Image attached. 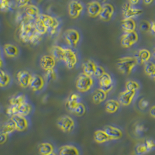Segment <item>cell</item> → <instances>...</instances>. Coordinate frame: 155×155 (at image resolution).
Instances as JSON below:
<instances>
[{
  "label": "cell",
  "mask_w": 155,
  "mask_h": 155,
  "mask_svg": "<svg viewBox=\"0 0 155 155\" xmlns=\"http://www.w3.org/2000/svg\"><path fill=\"white\" fill-rule=\"evenodd\" d=\"M36 33L33 21H29L26 18L19 24V37L22 42L30 43Z\"/></svg>",
  "instance_id": "1"
},
{
  "label": "cell",
  "mask_w": 155,
  "mask_h": 155,
  "mask_svg": "<svg viewBox=\"0 0 155 155\" xmlns=\"http://www.w3.org/2000/svg\"><path fill=\"white\" fill-rule=\"evenodd\" d=\"M137 64L138 60L136 57H125L119 59L116 64L118 70L121 73L128 75Z\"/></svg>",
  "instance_id": "2"
},
{
  "label": "cell",
  "mask_w": 155,
  "mask_h": 155,
  "mask_svg": "<svg viewBox=\"0 0 155 155\" xmlns=\"http://www.w3.org/2000/svg\"><path fill=\"white\" fill-rule=\"evenodd\" d=\"M32 111V106L27 101L18 106H9L6 110V113L10 117L13 116L27 117L31 113Z\"/></svg>",
  "instance_id": "3"
},
{
  "label": "cell",
  "mask_w": 155,
  "mask_h": 155,
  "mask_svg": "<svg viewBox=\"0 0 155 155\" xmlns=\"http://www.w3.org/2000/svg\"><path fill=\"white\" fill-rule=\"evenodd\" d=\"M39 18L42 21L44 24L48 28L50 35H54L58 32V28L60 26V21L53 16L49 15L41 14Z\"/></svg>",
  "instance_id": "4"
},
{
  "label": "cell",
  "mask_w": 155,
  "mask_h": 155,
  "mask_svg": "<svg viewBox=\"0 0 155 155\" xmlns=\"http://www.w3.org/2000/svg\"><path fill=\"white\" fill-rule=\"evenodd\" d=\"M93 85V79L84 73H81L77 79L76 87L81 92H85L90 90Z\"/></svg>",
  "instance_id": "5"
},
{
  "label": "cell",
  "mask_w": 155,
  "mask_h": 155,
  "mask_svg": "<svg viewBox=\"0 0 155 155\" xmlns=\"http://www.w3.org/2000/svg\"><path fill=\"white\" fill-rule=\"evenodd\" d=\"M57 126L64 133H70L75 128V123L70 116L64 115L58 119Z\"/></svg>",
  "instance_id": "6"
},
{
  "label": "cell",
  "mask_w": 155,
  "mask_h": 155,
  "mask_svg": "<svg viewBox=\"0 0 155 155\" xmlns=\"http://www.w3.org/2000/svg\"><path fill=\"white\" fill-rule=\"evenodd\" d=\"M65 41L71 47H76L80 40V34L75 28L67 29L64 34Z\"/></svg>",
  "instance_id": "7"
},
{
  "label": "cell",
  "mask_w": 155,
  "mask_h": 155,
  "mask_svg": "<svg viewBox=\"0 0 155 155\" xmlns=\"http://www.w3.org/2000/svg\"><path fill=\"white\" fill-rule=\"evenodd\" d=\"M63 61L68 69H72L74 68L77 64V55L70 48H65Z\"/></svg>",
  "instance_id": "8"
},
{
  "label": "cell",
  "mask_w": 155,
  "mask_h": 155,
  "mask_svg": "<svg viewBox=\"0 0 155 155\" xmlns=\"http://www.w3.org/2000/svg\"><path fill=\"white\" fill-rule=\"evenodd\" d=\"M122 15L124 19H133L141 15L143 11L138 8L133 7L129 1H127L122 7Z\"/></svg>",
  "instance_id": "9"
},
{
  "label": "cell",
  "mask_w": 155,
  "mask_h": 155,
  "mask_svg": "<svg viewBox=\"0 0 155 155\" xmlns=\"http://www.w3.org/2000/svg\"><path fill=\"white\" fill-rule=\"evenodd\" d=\"M84 6L82 4L78 1H71L68 5V14L72 19H77L82 12Z\"/></svg>",
  "instance_id": "10"
},
{
  "label": "cell",
  "mask_w": 155,
  "mask_h": 155,
  "mask_svg": "<svg viewBox=\"0 0 155 155\" xmlns=\"http://www.w3.org/2000/svg\"><path fill=\"white\" fill-rule=\"evenodd\" d=\"M33 75L28 71H19L16 74V80L19 85L24 88H28L30 84Z\"/></svg>",
  "instance_id": "11"
},
{
  "label": "cell",
  "mask_w": 155,
  "mask_h": 155,
  "mask_svg": "<svg viewBox=\"0 0 155 155\" xmlns=\"http://www.w3.org/2000/svg\"><path fill=\"white\" fill-rule=\"evenodd\" d=\"M138 35L136 31L126 33L121 36V45L124 48H129L138 41Z\"/></svg>",
  "instance_id": "12"
},
{
  "label": "cell",
  "mask_w": 155,
  "mask_h": 155,
  "mask_svg": "<svg viewBox=\"0 0 155 155\" xmlns=\"http://www.w3.org/2000/svg\"><path fill=\"white\" fill-rule=\"evenodd\" d=\"M10 119L14 123L16 131L23 132L28 128L29 121L26 117L21 116H13L10 117Z\"/></svg>",
  "instance_id": "13"
},
{
  "label": "cell",
  "mask_w": 155,
  "mask_h": 155,
  "mask_svg": "<svg viewBox=\"0 0 155 155\" xmlns=\"http://www.w3.org/2000/svg\"><path fill=\"white\" fill-rule=\"evenodd\" d=\"M56 64V60L51 55H44L41 57L40 65L44 71H47L54 69Z\"/></svg>",
  "instance_id": "14"
},
{
  "label": "cell",
  "mask_w": 155,
  "mask_h": 155,
  "mask_svg": "<svg viewBox=\"0 0 155 155\" xmlns=\"http://www.w3.org/2000/svg\"><path fill=\"white\" fill-rule=\"evenodd\" d=\"M46 84L44 78L39 74H33L29 87L34 92H38L43 90Z\"/></svg>",
  "instance_id": "15"
},
{
  "label": "cell",
  "mask_w": 155,
  "mask_h": 155,
  "mask_svg": "<svg viewBox=\"0 0 155 155\" xmlns=\"http://www.w3.org/2000/svg\"><path fill=\"white\" fill-rule=\"evenodd\" d=\"M41 15L39 8L37 5L30 4L25 8V15L30 21H34L38 19Z\"/></svg>",
  "instance_id": "16"
},
{
  "label": "cell",
  "mask_w": 155,
  "mask_h": 155,
  "mask_svg": "<svg viewBox=\"0 0 155 155\" xmlns=\"http://www.w3.org/2000/svg\"><path fill=\"white\" fill-rule=\"evenodd\" d=\"M99 83L101 89L106 92H108L113 87V80L112 76L107 73H105L99 78Z\"/></svg>",
  "instance_id": "17"
},
{
  "label": "cell",
  "mask_w": 155,
  "mask_h": 155,
  "mask_svg": "<svg viewBox=\"0 0 155 155\" xmlns=\"http://www.w3.org/2000/svg\"><path fill=\"white\" fill-rule=\"evenodd\" d=\"M114 8L111 4L106 3L102 5V9L99 16L100 19L104 21H108L113 16Z\"/></svg>",
  "instance_id": "18"
},
{
  "label": "cell",
  "mask_w": 155,
  "mask_h": 155,
  "mask_svg": "<svg viewBox=\"0 0 155 155\" xmlns=\"http://www.w3.org/2000/svg\"><path fill=\"white\" fill-rule=\"evenodd\" d=\"M110 140H118L122 137V132L118 127L113 126H106L103 130Z\"/></svg>",
  "instance_id": "19"
},
{
  "label": "cell",
  "mask_w": 155,
  "mask_h": 155,
  "mask_svg": "<svg viewBox=\"0 0 155 155\" xmlns=\"http://www.w3.org/2000/svg\"><path fill=\"white\" fill-rule=\"evenodd\" d=\"M136 92L126 90L121 92L119 96V102L124 106H128L132 102Z\"/></svg>",
  "instance_id": "20"
},
{
  "label": "cell",
  "mask_w": 155,
  "mask_h": 155,
  "mask_svg": "<svg viewBox=\"0 0 155 155\" xmlns=\"http://www.w3.org/2000/svg\"><path fill=\"white\" fill-rule=\"evenodd\" d=\"M80 103H81V96L77 93H72L67 100L66 107L72 113L75 107Z\"/></svg>",
  "instance_id": "21"
},
{
  "label": "cell",
  "mask_w": 155,
  "mask_h": 155,
  "mask_svg": "<svg viewBox=\"0 0 155 155\" xmlns=\"http://www.w3.org/2000/svg\"><path fill=\"white\" fill-rule=\"evenodd\" d=\"M102 9V5L98 1H93L89 2L87 5V12L89 16L96 18L99 16Z\"/></svg>",
  "instance_id": "22"
},
{
  "label": "cell",
  "mask_w": 155,
  "mask_h": 155,
  "mask_svg": "<svg viewBox=\"0 0 155 155\" xmlns=\"http://www.w3.org/2000/svg\"><path fill=\"white\" fill-rule=\"evenodd\" d=\"M15 131L16 128L14 124L10 119L9 120L0 124V134L9 136L14 133Z\"/></svg>",
  "instance_id": "23"
},
{
  "label": "cell",
  "mask_w": 155,
  "mask_h": 155,
  "mask_svg": "<svg viewBox=\"0 0 155 155\" xmlns=\"http://www.w3.org/2000/svg\"><path fill=\"white\" fill-rule=\"evenodd\" d=\"M58 155H80V152L74 145H65L59 148Z\"/></svg>",
  "instance_id": "24"
},
{
  "label": "cell",
  "mask_w": 155,
  "mask_h": 155,
  "mask_svg": "<svg viewBox=\"0 0 155 155\" xmlns=\"http://www.w3.org/2000/svg\"><path fill=\"white\" fill-rule=\"evenodd\" d=\"M3 51L5 55L11 58H14L19 54V49L14 44H6L3 47Z\"/></svg>",
  "instance_id": "25"
},
{
  "label": "cell",
  "mask_w": 155,
  "mask_h": 155,
  "mask_svg": "<svg viewBox=\"0 0 155 155\" xmlns=\"http://www.w3.org/2000/svg\"><path fill=\"white\" fill-rule=\"evenodd\" d=\"M96 66L97 64L92 60H88L82 64L83 73L89 76L92 77V76H94Z\"/></svg>",
  "instance_id": "26"
},
{
  "label": "cell",
  "mask_w": 155,
  "mask_h": 155,
  "mask_svg": "<svg viewBox=\"0 0 155 155\" xmlns=\"http://www.w3.org/2000/svg\"><path fill=\"white\" fill-rule=\"evenodd\" d=\"M65 48H64L60 45H55L51 48V55L54 57L56 61H63L65 54Z\"/></svg>",
  "instance_id": "27"
},
{
  "label": "cell",
  "mask_w": 155,
  "mask_h": 155,
  "mask_svg": "<svg viewBox=\"0 0 155 155\" xmlns=\"http://www.w3.org/2000/svg\"><path fill=\"white\" fill-rule=\"evenodd\" d=\"M121 26L126 33L135 31L136 28V23L133 19H124L121 21Z\"/></svg>",
  "instance_id": "28"
},
{
  "label": "cell",
  "mask_w": 155,
  "mask_h": 155,
  "mask_svg": "<svg viewBox=\"0 0 155 155\" xmlns=\"http://www.w3.org/2000/svg\"><path fill=\"white\" fill-rule=\"evenodd\" d=\"M107 92L101 88L97 89L92 95V101L95 104H99L106 100Z\"/></svg>",
  "instance_id": "29"
},
{
  "label": "cell",
  "mask_w": 155,
  "mask_h": 155,
  "mask_svg": "<svg viewBox=\"0 0 155 155\" xmlns=\"http://www.w3.org/2000/svg\"><path fill=\"white\" fill-rule=\"evenodd\" d=\"M40 155H49L54 152V147L50 142H42L39 146Z\"/></svg>",
  "instance_id": "30"
},
{
  "label": "cell",
  "mask_w": 155,
  "mask_h": 155,
  "mask_svg": "<svg viewBox=\"0 0 155 155\" xmlns=\"http://www.w3.org/2000/svg\"><path fill=\"white\" fill-rule=\"evenodd\" d=\"M26 97L23 94H15L9 99L10 106H18L27 102Z\"/></svg>",
  "instance_id": "31"
},
{
  "label": "cell",
  "mask_w": 155,
  "mask_h": 155,
  "mask_svg": "<svg viewBox=\"0 0 155 155\" xmlns=\"http://www.w3.org/2000/svg\"><path fill=\"white\" fill-rule=\"evenodd\" d=\"M94 140L98 143H104L111 141L105 131L102 130H99L95 131L94 134Z\"/></svg>",
  "instance_id": "32"
},
{
  "label": "cell",
  "mask_w": 155,
  "mask_h": 155,
  "mask_svg": "<svg viewBox=\"0 0 155 155\" xmlns=\"http://www.w3.org/2000/svg\"><path fill=\"white\" fill-rule=\"evenodd\" d=\"M120 104L119 101L114 99H109L106 102V110L109 113L116 112L120 107Z\"/></svg>",
  "instance_id": "33"
},
{
  "label": "cell",
  "mask_w": 155,
  "mask_h": 155,
  "mask_svg": "<svg viewBox=\"0 0 155 155\" xmlns=\"http://www.w3.org/2000/svg\"><path fill=\"white\" fill-rule=\"evenodd\" d=\"M33 25L36 32L40 35H44L48 31V28L39 18L33 21Z\"/></svg>",
  "instance_id": "34"
},
{
  "label": "cell",
  "mask_w": 155,
  "mask_h": 155,
  "mask_svg": "<svg viewBox=\"0 0 155 155\" xmlns=\"http://www.w3.org/2000/svg\"><path fill=\"white\" fill-rule=\"evenodd\" d=\"M150 57H151V54L149 50L146 49H142L139 51L136 59L138 60V62L139 61L141 64H144V63L148 62V61L150 58Z\"/></svg>",
  "instance_id": "35"
},
{
  "label": "cell",
  "mask_w": 155,
  "mask_h": 155,
  "mask_svg": "<svg viewBox=\"0 0 155 155\" xmlns=\"http://www.w3.org/2000/svg\"><path fill=\"white\" fill-rule=\"evenodd\" d=\"M11 81L10 75L7 71L0 69V87L4 88L9 84Z\"/></svg>",
  "instance_id": "36"
},
{
  "label": "cell",
  "mask_w": 155,
  "mask_h": 155,
  "mask_svg": "<svg viewBox=\"0 0 155 155\" xmlns=\"http://www.w3.org/2000/svg\"><path fill=\"white\" fill-rule=\"evenodd\" d=\"M134 150L136 155H145L150 152L144 142L137 144Z\"/></svg>",
  "instance_id": "37"
},
{
  "label": "cell",
  "mask_w": 155,
  "mask_h": 155,
  "mask_svg": "<svg viewBox=\"0 0 155 155\" xmlns=\"http://www.w3.org/2000/svg\"><path fill=\"white\" fill-rule=\"evenodd\" d=\"M15 7L14 2L6 0L0 1V11L2 12H8Z\"/></svg>",
  "instance_id": "38"
},
{
  "label": "cell",
  "mask_w": 155,
  "mask_h": 155,
  "mask_svg": "<svg viewBox=\"0 0 155 155\" xmlns=\"http://www.w3.org/2000/svg\"><path fill=\"white\" fill-rule=\"evenodd\" d=\"M44 78L45 80L47 81H53L56 80L57 78V73L56 71L54 69L46 71L44 74Z\"/></svg>",
  "instance_id": "39"
},
{
  "label": "cell",
  "mask_w": 155,
  "mask_h": 155,
  "mask_svg": "<svg viewBox=\"0 0 155 155\" xmlns=\"http://www.w3.org/2000/svg\"><path fill=\"white\" fill-rule=\"evenodd\" d=\"M144 71L148 76L153 77L155 72V64L151 62L146 63L144 67Z\"/></svg>",
  "instance_id": "40"
},
{
  "label": "cell",
  "mask_w": 155,
  "mask_h": 155,
  "mask_svg": "<svg viewBox=\"0 0 155 155\" xmlns=\"http://www.w3.org/2000/svg\"><path fill=\"white\" fill-rule=\"evenodd\" d=\"M140 84L133 80H128L126 83V90L135 91H137L140 88Z\"/></svg>",
  "instance_id": "41"
},
{
  "label": "cell",
  "mask_w": 155,
  "mask_h": 155,
  "mask_svg": "<svg viewBox=\"0 0 155 155\" xmlns=\"http://www.w3.org/2000/svg\"><path fill=\"white\" fill-rule=\"evenodd\" d=\"M72 113H74L78 116H82L84 115L86 113V107L85 105L82 102L80 103L75 107Z\"/></svg>",
  "instance_id": "42"
},
{
  "label": "cell",
  "mask_w": 155,
  "mask_h": 155,
  "mask_svg": "<svg viewBox=\"0 0 155 155\" xmlns=\"http://www.w3.org/2000/svg\"><path fill=\"white\" fill-rule=\"evenodd\" d=\"M146 131V128L142 124H137L134 127V133L136 135L141 136Z\"/></svg>",
  "instance_id": "43"
},
{
  "label": "cell",
  "mask_w": 155,
  "mask_h": 155,
  "mask_svg": "<svg viewBox=\"0 0 155 155\" xmlns=\"http://www.w3.org/2000/svg\"><path fill=\"white\" fill-rule=\"evenodd\" d=\"M105 73H106V71H105L104 68H103L102 66H101L100 65H97L96 68V70L95 71L94 76L96 78H99L101 76H102Z\"/></svg>",
  "instance_id": "44"
},
{
  "label": "cell",
  "mask_w": 155,
  "mask_h": 155,
  "mask_svg": "<svg viewBox=\"0 0 155 155\" xmlns=\"http://www.w3.org/2000/svg\"><path fill=\"white\" fill-rule=\"evenodd\" d=\"M30 4V1H18L15 3V5L18 8H23L27 7Z\"/></svg>",
  "instance_id": "45"
},
{
  "label": "cell",
  "mask_w": 155,
  "mask_h": 155,
  "mask_svg": "<svg viewBox=\"0 0 155 155\" xmlns=\"http://www.w3.org/2000/svg\"><path fill=\"white\" fill-rule=\"evenodd\" d=\"M42 35H40L38 33H36L35 35L32 37L30 43L32 45H37L38 44H39L42 41Z\"/></svg>",
  "instance_id": "46"
},
{
  "label": "cell",
  "mask_w": 155,
  "mask_h": 155,
  "mask_svg": "<svg viewBox=\"0 0 155 155\" xmlns=\"http://www.w3.org/2000/svg\"><path fill=\"white\" fill-rule=\"evenodd\" d=\"M144 142L145 143V144L146 145L147 147H148L149 150L150 152L151 150H153L155 148V141L152 140V139H150L148 138L144 141Z\"/></svg>",
  "instance_id": "47"
},
{
  "label": "cell",
  "mask_w": 155,
  "mask_h": 155,
  "mask_svg": "<svg viewBox=\"0 0 155 155\" xmlns=\"http://www.w3.org/2000/svg\"><path fill=\"white\" fill-rule=\"evenodd\" d=\"M140 28L143 31H148L150 30V22L147 21H141Z\"/></svg>",
  "instance_id": "48"
},
{
  "label": "cell",
  "mask_w": 155,
  "mask_h": 155,
  "mask_svg": "<svg viewBox=\"0 0 155 155\" xmlns=\"http://www.w3.org/2000/svg\"><path fill=\"white\" fill-rule=\"evenodd\" d=\"M25 19H26L25 15H24L21 12H18L16 13V16H15V21L16 23H18L20 24Z\"/></svg>",
  "instance_id": "49"
},
{
  "label": "cell",
  "mask_w": 155,
  "mask_h": 155,
  "mask_svg": "<svg viewBox=\"0 0 155 155\" xmlns=\"http://www.w3.org/2000/svg\"><path fill=\"white\" fill-rule=\"evenodd\" d=\"M140 106L142 109H145L149 106V102L146 99H142L140 102Z\"/></svg>",
  "instance_id": "50"
},
{
  "label": "cell",
  "mask_w": 155,
  "mask_h": 155,
  "mask_svg": "<svg viewBox=\"0 0 155 155\" xmlns=\"http://www.w3.org/2000/svg\"><path fill=\"white\" fill-rule=\"evenodd\" d=\"M8 139V136L4 134H0V145L4 144Z\"/></svg>",
  "instance_id": "51"
},
{
  "label": "cell",
  "mask_w": 155,
  "mask_h": 155,
  "mask_svg": "<svg viewBox=\"0 0 155 155\" xmlns=\"http://www.w3.org/2000/svg\"><path fill=\"white\" fill-rule=\"evenodd\" d=\"M150 30L153 34H155V21L150 22Z\"/></svg>",
  "instance_id": "52"
},
{
  "label": "cell",
  "mask_w": 155,
  "mask_h": 155,
  "mask_svg": "<svg viewBox=\"0 0 155 155\" xmlns=\"http://www.w3.org/2000/svg\"><path fill=\"white\" fill-rule=\"evenodd\" d=\"M150 116L152 117L155 118V106H152L150 108Z\"/></svg>",
  "instance_id": "53"
},
{
  "label": "cell",
  "mask_w": 155,
  "mask_h": 155,
  "mask_svg": "<svg viewBox=\"0 0 155 155\" xmlns=\"http://www.w3.org/2000/svg\"><path fill=\"white\" fill-rule=\"evenodd\" d=\"M129 2L130 3V4L131 5H133L137 4L139 2V1H138V0H136V1H129Z\"/></svg>",
  "instance_id": "54"
},
{
  "label": "cell",
  "mask_w": 155,
  "mask_h": 155,
  "mask_svg": "<svg viewBox=\"0 0 155 155\" xmlns=\"http://www.w3.org/2000/svg\"><path fill=\"white\" fill-rule=\"evenodd\" d=\"M3 66H4V61L1 57V55H0V69H1Z\"/></svg>",
  "instance_id": "55"
},
{
  "label": "cell",
  "mask_w": 155,
  "mask_h": 155,
  "mask_svg": "<svg viewBox=\"0 0 155 155\" xmlns=\"http://www.w3.org/2000/svg\"><path fill=\"white\" fill-rule=\"evenodd\" d=\"M143 2L146 5H150L152 2H153V1H143Z\"/></svg>",
  "instance_id": "56"
},
{
  "label": "cell",
  "mask_w": 155,
  "mask_h": 155,
  "mask_svg": "<svg viewBox=\"0 0 155 155\" xmlns=\"http://www.w3.org/2000/svg\"><path fill=\"white\" fill-rule=\"evenodd\" d=\"M153 57L155 59V48L153 50Z\"/></svg>",
  "instance_id": "57"
},
{
  "label": "cell",
  "mask_w": 155,
  "mask_h": 155,
  "mask_svg": "<svg viewBox=\"0 0 155 155\" xmlns=\"http://www.w3.org/2000/svg\"><path fill=\"white\" fill-rule=\"evenodd\" d=\"M57 155V154L55 152H54V153H51V154H50V155Z\"/></svg>",
  "instance_id": "58"
},
{
  "label": "cell",
  "mask_w": 155,
  "mask_h": 155,
  "mask_svg": "<svg viewBox=\"0 0 155 155\" xmlns=\"http://www.w3.org/2000/svg\"><path fill=\"white\" fill-rule=\"evenodd\" d=\"M153 78H154V80H155V73H154V74H153Z\"/></svg>",
  "instance_id": "59"
},
{
  "label": "cell",
  "mask_w": 155,
  "mask_h": 155,
  "mask_svg": "<svg viewBox=\"0 0 155 155\" xmlns=\"http://www.w3.org/2000/svg\"><path fill=\"white\" fill-rule=\"evenodd\" d=\"M0 55H1V50H0Z\"/></svg>",
  "instance_id": "60"
}]
</instances>
